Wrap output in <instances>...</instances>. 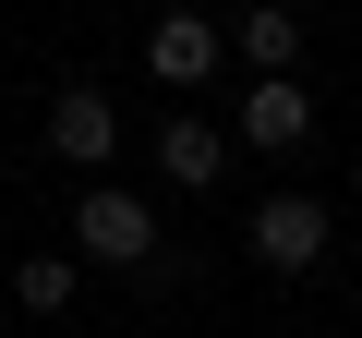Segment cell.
Returning a JSON list of instances; mask_svg holds the SVG:
<instances>
[{
	"instance_id": "cell-1",
	"label": "cell",
	"mask_w": 362,
	"mask_h": 338,
	"mask_svg": "<svg viewBox=\"0 0 362 338\" xmlns=\"http://www.w3.org/2000/svg\"><path fill=\"white\" fill-rule=\"evenodd\" d=\"M73 254H85V266H133V278H157V266H169L157 206H145V194H109V182H97V194H73Z\"/></svg>"
},
{
	"instance_id": "cell-2",
	"label": "cell",
	"mask_w": 362,
	"mask_h": 338,
	"mask_svg": "<svg viewBox=\"0 0 362 338\" xmlns=\"http://www.w3.org/2000/svg\"><path fill=\"white\" fill-rule=\"evenodd\" d=\"M326 230H338V218H326V194H254V230H242V242H254V266L314 278V266H326Z\"/></svg>"
},
{
	"instance_id": "cell-3",
	"label": "cell",
	"mask_w": 362,
	"mask_h": 338,
	"mask_svg": "<svg viewBox=\"0 0 362 338\" xmlns=\"http://www.w3.org/2000/svg\"><path fill=\"white\" fill-rule=\"evenodd\" d=\"M218 61H230V37H218L206 13H157V25H145V73H157V85H181V97H206V85H218Z\"/></svg>"
},
{
	"instance_id": "cell-4",
	"label": "cell",
	"mask_w": 362,
	"mask_h": 338,
	"mask_svg": "<svg viewBox=\"0 0 362 338\" xmlns=\"http://www.w3.org/2000/svg\"><path fill=\"white\" fill-rule=\"evenodd\" d=\"M49 157H73V169H97V182H109V157H121V109H109L97 85H61V97H49Z\"/></svg>"
},
{
	"instance_id": "cell-5",
	"label": "cell",
	"mask_w": 362,
	"mask_h": 338,
	"mask_svg": "<svg viewBox=\"0 0 362 338\" xmlns=\"http://www.w3.org/2000/svg\"><path fill=\"white\" fill-rule=\"evenodd\" d=\"M230 133H242L254 157H302V133H314V97H302L290 73H254V97L230 109Z\"/></svg>"
},
{
	"instance_id": "cell-6",
	"label": "cell",
	"mask_w": 362,
	"mask_h": 338,
	"mask_svg": "<svg viewBox=\"0 0 362 338\" xmlns=\"http://www.w3.org/2000/svg\"><path fill=\"white\" fill-rule=\"evenodd\" d=\"M157 169H169L181 194H206L218 169H230V133H218L206 109H169V121H157Z\"/></svg>"
},
{
	"instance_id": "cell-7",
	"label": "cell",
	"mask_w": 362,
	"mask_h": 338,
	"mask_svg": "<svg viewBox=\"0 0 362 338\" xmlns=\"http://www.w3.org/2000/svg\"><path fill=\"white\" fill-rule=\"evenodd\" d=\"M230 49H242L254 73H290V61H302V13H290V0H254V13L230 25Z\"/></svg>"
},
{
	"instance_id": "cell-8",
	"label": "cell",
	"mask_w": 362,
	"mask_h": 338,
	"mask_svg": "<svg viewBox=\"0 0 362 338\" xmlns=\"http://www.w3.org/2000/svg\"><path fill=\"white\" fill-rule=\"evenodd\" d=\"M73 290H85V254H25L13 266V302L25 314H73Z\"/></svg>"
},
{
	"instance_id": "cell-9",
	"label": "cell",
	"mask_w": 362,
	"mask_h": 338,
	"mask_svg": "<svg viewBox=\"0 0 362 338\" xmlns=\"http://www.w3.org/2000/svg\"><path fill=\"white\" fill-rule=\"evenodd\" d=\"M169 13H206V0H169Z\"/></svg>"
},
{
	"instance_id": "cell-10",
	"label": "cell",
	"mask_w": 362,
	"mask_h": 338,
	"mask_svg": "<svg viewBox=\"0 0 362 338\" xmlns=\"http://www.w3.org/2000/svg\"><path fill=\"white\" fill-rule=\"evenodd\" d=\"M350 206H362V169H350Z\"/></svg>"
}]
</instances>
